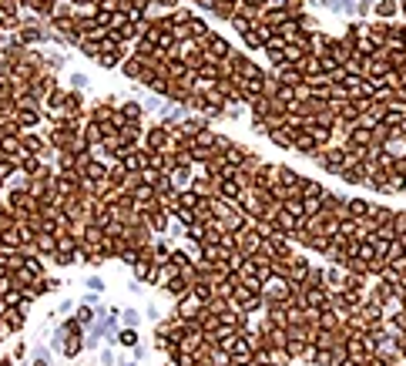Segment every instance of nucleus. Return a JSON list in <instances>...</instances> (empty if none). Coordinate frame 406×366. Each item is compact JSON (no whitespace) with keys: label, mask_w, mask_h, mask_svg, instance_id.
I'll return each instance as SVG.
<instances>
[{"label":"nucleus","mask_w":406,"mask_h":366,"mask_svg":"<svg viewBox=\"0 0 406 366\" xmlns=\"http://www.w3.org/2000/svg\"><path fill=\"white\" fill-rule=\"evenodd\" d=\"M198 47L205 51V58L212 61V64H221V61H228V54H232V47H228V40L221 37V34H208L205 40H198Z\"/></svg>","instance_id":"nucleus-1"},{"label":"nucleus","mask_w":406,"mask_h":366,"mask_svg":"<svg viewBox=\"0 0 406 366\" xmlns=\"http://www.w3.org/2000/svg\"><path fill=\"white\" fill-rule=\"evenodd\" d=\"M315 161H319L326 172L339 175L343 168H346V148H343V145H329V148H322V152L315 154Z\"/></svg>","instance_id":"nucleus-2"},{"label":"nucleus","mask_w":406,"mask_h":366,"mask_svg":"<svg viewBox=\"0 0 406 366\" xmlns=\"http://www.w3.org/2000/svg\"><path fill=\"white\" fill-rule=\"evenodd\" d=\"M145 148L148 152H171V131L168 128H148L145 131Z\"/></svg>","instance_id":"nucleus-3"},{"label":"nucleus","mask_w":406,"mask_h":366,"mask_svg":"<svg viewBox=\"0 0 406 366\" xmlns=\"http://www.w3.org/2000/svg\"><path fill=\"white\" fill-rule=\"evenodd\" d=\"M309 272H312L309 259H306V255H292V266H289V282H292V286H306Z\"/></svg>","instance_id":"nucleus-4"},{"label":"nucleus","mask_w":406,"mask_h":366,"mask_svg":"<svg viewBox=\"0 0 406 366\" xmlns=\"http://www.w3.org/2000/svg\"><path fill=\"white\" fill-rule=\"evenodd\" d=\"M81 175H84L91 185H97V182H108V165H104L101 158H91V161L81 168Z\"/></svg>","instance_id":"nucleus-5"},{"label":"nucleus","mask_w":406,"mask_h":366,"mask_svg":"<svg viewBox=\"0 0 406 366\" xmlns=\"http://www.w3.org/2000/svg\"><path fill=\"white\" fill-rule=\"evenodd\" d=\"M20 152L44 158V154H47V141H44V138H37V135H24V131H20Z\"/></svg>","instance_id":"nucleus-6"},{"label":"nucleus","mask_w":406,"mask_h":366,"mask_svg":"<svg viewBox=\"0 0 406 366\" xmlns=\"http://www.w3.org/2000/svg\"><path fill=\"white\" fill-rule=\"evenodd\" d=\"M276 74H279V81H282L285 88H295V84H302V81H306V77L299 74V67H295V64H289V61H285V64H279Z\"/></svg>","instance_id":"nucleus-7"},{"label":"nucleus","mask_w":406,"mask_h":366,"mask_svg":"<svg viewBox=\"0 0 406 366\" xmlns=\"http://www.w3.org/2000/svg\"><path fill=\"white\" fill-rule=\"evenodd\" d=\"M292 148H295V152H302V154H309V158H315V154L322 152L309 131H299V135H295V141H292Z\"/></svg>","instance_id":"nucleus-8"},{"label":"nucleus","mask_w":406,"mask_h":366,"mask_svg":"<svg viewBox=\"0 0 406 366\" xmlns=\"http://www.w3.org/2000/svg\"><path fill=\"white\" fill-rule=\"evenodd\" d=\"M265 58L272 61V64H285V40L282 37H269V44H265Z\"/></svg>","instance_id":"nucleus-9"},{"label":"nucleus","mask_w":406,"mask_h":366,"mask_svg":"<svg viewBox=\"0 0 406 366\" xmlns=\"http://www.w3.org/2000/svg\"><path fill=\"white\" fill-rule=\"evenodd\" d=\"M329 306V289L319 286V289H306V309H326Z\"/></svg>","instance_id":"nucleus-10"},{"label":"nucleus","mask_w":406,"mask_h":366,"mask_svg":"<svg viewBox=\"0 0 406 366\" xmlns=\"http://www.w3.org/2000/svg\"><path fill=\"white\" fill-rule=\"evenodd\" d=\"M121 74L131 77V81H141V74H145V61L134 58V54H128V58H125V64H121Z\"/></svg>","instance_id":"nucleus-11"},{"label":"nucleus","mask_w":406,"mask_h":366,"mask_svg":"<svg viewBox=\"0 0 406 366\" xmlns=\"http://www.w3.org/2000/svg\"><path fill=\"white\" fill-rule=\"evenodd\" d=\"M17 165H20V172L27 175V178H34L37 172H44V161H40L37 154H17Z\"/></svg>","instance_id":"nucleus-12"},{"label":"nucleus","mask_w":406,"mask_h":366,"mask_svg":"<svg viewBox=\"0 0 406 366\" xmlns=\"http://www.w3.org/2000/svg\"><path fill=\"white\" fill-rule=\"evenodd\" d=\"M185 27H188V40H195V44L212 34V30H208V24H205L202 17H188V24H185Z\"/></svg>","instance_id":"nucleus-13"},{"label":"nucleus","mask_w":406,"mask_h":366,"mask_svg":"<svg viewBox=\"0 0 406 366\" xmlns=\"http://www.w3.org/2000/svg\"><path fill=\"white\" fill-rule=\"evenodd\" d=\"M118 138H121V145H125V148H134V145H138V138H141V124H138V121H128V124L118 131Z\"/></svg>","instance_id":"nucleus-14"},{"label":"nucleus","mask_w":406,"mask_h":366,"mask_svg":"<svg viewBox=\"0 0 406 366\" xmlns=\"http://www.w3.org/2000/svg\"><path fill=\"white\" fill-rule=\"evenodd\" d=\"M165 289H168V296H175V299H188V296H191V286L182 279V272H178L175 279H168Z\"/></svg>","instance_id":"nucleus-15"},{"label":"nucleus","mask_w":406,"mask_h":366,"mask_svg":"<svg viewBox=\"0 0 406 366\" xmlns=\"http://www.w3.org/2000/svg\"><path fill=\"white\" fill-rule=\"evenodd\" d=\"M14 121H17V128H34L37 121H40V111H37V108H17V111H14Z\"/></svg>","instance_id":"nucleus-16"},{"label":"nucleus","mask_w":406,"mask_h":366,"mask_svg":"<svg viewBox=\"0 0 406 366\" xmlns=\"http://www.w3.org/2000/svg\"><path fill=\"white\" fill-rule=\"evenodd\" d=\"M242 192H245V188H242L239 182H221V192L215 195V198H225V202L239 205V202H242Z\"/></svg>","instance_id":"nucleus-17"},{"label":"nucleus","mask_w":406,"mask_h":366,"mask_svg":"<svg viewBox=\"0 0 406 366\" xmlns=\"http://www.w3.org/2000/svg\"><path fill=\"white\" fill-rule=\"evenodd\" d=\"M111 118H114V108H111L108 101H97L91 108V124H108Z\"/></svg>","instance_id":"nucleus-18"},{"label":"nucleus","mask_w":406,"mask_h":366,"mask_svg":"<svg viewBox=\"0 0 406 366\" xmlns=\"http://www.w3.org/2000/svg\"><path fill=\"white\" fill-rule=\"evenodd\" d=\"M346 209H349V218H356V222H359V218H366V215H369V209H373V205H369L366 198H349V202H346Z\"/></svg>","instance_id":"nucleus-19"},{"label":"nucleus","mask_w":406,"mask_h":366,"mask_svg":"<svg viewBox=\"0 0 406 366\" xmlns=\"http://www.w3.org/2000/svg\"><path fill=\"white\" fill-rule=\"evenodd\" d=\"M249 104H252V118H269V111H272V97H252V101H249Z\"/></svg>","instance_id":"nucleus-20"},{"label":"nucleus","mask_w":406,"mask_h":366,"mask_svg":"<svg viewBox=\"0 0 406 366\" xmlns=\"http://www.w3.org/2000/svg\"><path fill=\"white\" fill-rule=\"evenodd\" d=\"M37 252H47V255H54V252H57V235H54V232L37 235Z\"/></svg>","instance_id":"nucleus-21"},{"label":"nucleus","mask_w":406,"mask_h":366,"mask_svg":"<svg viewBox=\"0 0 406 366\" xmlns=\"http://www.w3.org/2000/svg\"><path fill=\"white\" fill-rule=\"evenodd\" d=\"M198 202H202V198H198V195L191 192V188H182V192H178V202H175V205H182V209H191V212H195V209H198Z\"/></svg>","instance_id":"nucleus-22"},{"label":"nucleus","mask_w":406,"mask_h":366,"mask_svg":"<svg viewBox=\"0 0 406 366\" xmlns=\"http://www.w3.org/2000/svg\"><path fill=\"white\" fill-rule=\"evenodd\" d=\"M326 188L319 185V182H309V178H302V198H322Z\"/></svg>","instance_id":"nucleus-23"},{"label":"nucleus","mask_w":406,"mask_h":366,"mask_svg":"<svg viewBox=\"0 0 406 366\" xmlns=\"http://www.w3.org/2000/svg\"><path fill=\"white\" fill-rule=\"evenodd\" d=\"M3 326H7V329H20V326H24V312L10 306V309H7V316H3Z\"/></svg>","instance_id":"nucleus-24"},{"label":"nucleus","mask_w":406,"mask_h":366,"mask_svg":"<svg viewBox=\"0 0 406 366\" xmlns=\"http://www.w3.org/2000/svg\"><path fill=\"white\" fill-rule=\"evenodd\" d=\"M20 0H0V17H17Z\"/></svg>","instance_id":"nucleus-25"},{"label":"nucleus","mask_w":406,"mask_h":366,"mask_svg":"<svg viewBox=\"0 0 406 366\" xmlns=\"http://www.w3.org/2000/svg\"><path fill=\"white\" fill-rule=\"evenodd\" d=\"M195 145H198V148H212V145H215V131H212V128L198 131V135H195Z\"/></svg>","instance_id":"nucleus-26"},{"label":"nucleus","mask_w":406,"mask_h":366,"mask_svg":"<svg viewBox=\"0 0 406 366\" xmlns=\"http://www.w3.org/2000/svg\"><path fill=\"white\" fill-rule=\"evenodd\" d=\"M352 259H363V262H373V259H376V249H373V242H359V252H356Z\"/></svg>","instance_id":"nucleus-27"},{"label":"nucleus","mask_w":406,"mask_h":366,"mask_svg":"<svg viewBox=\"0 0 406 366\" xmlns=\"http://www.w3.org/2000/svg\"><path fill=\"white\" fill-rule=\"evenodd\" d=\"M265 3H269V0H242L239 7H242V10H249V14H255V17H258V14L265 10Z\"/></svg>","instance_id":"nucleus-28"},{"label":"nucleus","mask_w":406,"mask_h":366,"mask_svg":"<svg viewBox=\"0 0 406 366\" xmlns=\"http://www.w3.org/2000/svg\"><path fill=\"white\" fill-rule=\"evenodd\" d=\"M376 14H379V17H393V14H396V0H379V3H376Z\"/></svg>","instance_id":"nucleus-29"},{"label":"nucleus","mask_w":406,"mask_h":366,"mask_svg":"<svg viewBox=\"0 0 406 366\" xmlns=\"http://www.w3.org/2000/svg\"><path fill=\"white\" fill-rule=\"evenodd\" d=\"M121 115L128 118V121H138V118H141V108H138V104H134V101H128V104H125V108H121Z\"/></svg>","instance_id":"nucleus-30"},{"label":"nucleus","mask_w":406,"mask_h":366,"mask_svg":"<svg viewBox=\"0 0 406 366\" xmlns=\"http://www.w3.org/2000/svg\"><path fill=\"white\" fill-rule=\"evenodd\" d=\"M77 353H81V336L74 333L71 339H67V346H64V356H77Z\"/></svg>","instance_id":"nucleus-31"},{"label":"nucleus","mask_w":406,"mask_h":366,"mask_svg":"<svg viewBox=\"0 0 406 366\" xmlns=\"http://www.w3.org/2000/svg\"><path fill=\"white\" fill-rule=\"evenodd\" d=\"M393 232H396V239L406 235V212H396V218H393Z\"/></svg>","instance_id":"nucleus-32"},{"label":"nucleus","mask_w":406,"mask_h":366,"mask_svg":"<svg viewBox=\"0 0 406 366\" xmlns=\"http://www.w3.org/2000/svg\"><path fill=\"white\" fill-rule=\"evenodd\" d=\"M252 131H255V135H269L272 128H269V121H265V118H252Z\"/></svg>","instance_id":"nucleus-33"},{"label":"nucleus","mask_w":406,"mask_h":366,"mask_svg":"<svg viewBox=\"0 0 406 366\" xmlns=\"http://www.w3.org/2000/svg\"><path fill=\"white\" fill-rule=\"evenodd\" d=\"M121 343H125V346H134V343H138V333H134V329H125V333H121Z\"/></svg>","instance_id":"nucleus-34"},{"label":"nucleus","mask_w":406,"mask_h":366,"mask_svg":"<svg viewBox=\"0 0 406 366\" xmlns=\"http://www.w3.org/2000/svg\"><path fill=\"white\" fill-rule=\"evenodd\" d=\"M155 3H161V7H175L178 0H155Z\"/></svg>","instance_id":"nucleus-35"},{"label":"nucleus","mask_w":406,"mask_h":366,"mask_svg":"<svg viewBox=\"0 0 406 366\" xmlns=\"http://www.w3.org/2000/svg\"><path fill=\"white\" fill-rule=\"evenodd\" d=\"M74 3H77V7H88V3H94V0H74Z\"/></svg>","instance_id":"nucleus-36"},{"label":"nucleus","mask_w":406,"mask_h":366,"mask_svg":"<svg viewBox=\"0 0 406 366\" xmlns=\"http://www.w3.org/2000/svg\"><path fill=\"white\" fill-rule=\"evenodd\" d=\"M0 366H10V360H0Z\"/></svg>","instance_id":"nucleus-37"},{"label":"nucleus","mask_w":406,"mask_h":366,"mask_svg":"<svg viewBox=\"0 0 406 366\" xmlns=\"http://www.w3.org/2000/svg\"><path fill=\"white\" fill-rule=\"evenodd\" d=\"M34 366H47V363H44V360H37V363H34Z\"/></svg>","instance_id":"nucleus-38"},{"label":"nucleus","mask_w":406,"mask_h":366,"mask_svg":"<svg viewBox=\"0 0 406 366\" xmlns=\"http://www.w3.org/2000/svg\"><path fill=\"white\" fill-rule=\"evenodd\" d=\"M400 3H403V10H406V0H400Z\"/></svg>","instance_id":"nucleus-39"},{"label":"nucleus","mask_w":406,"mask_h":366,"mask_svg":"<svg viewBox=\"0 0 406 366\" xmlns=\"http://www.w3.org/2000/svg\"><path fill=\"white\" fill-rule=\"evenodd\" d=\"M0 188H3V178H0Z\"/></svg>","instance_id":"nucleus-40"}]
</instances>
